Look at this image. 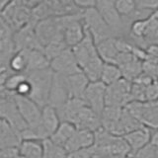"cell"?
<instances>
[{"label": "cell", "mask_w": 158, "mask_h": 158, "mask_svg": "<svg viewBox=\"0 0 158 158\" xmlns=\"http://www.w3.org/2000/svg\"><path fill=\"white\" fill-rule=\"evenodd\" d=\"M22 142L20 132L1 118L0 122V147L1 149L10 147H19Z\"/></svg>", "instance_id": "obj_19"}, {"label": "cell", "mask_w": 158, "mask_h": 158, "mask_svg": "<svg viewBox=\"0 0 158 158\" xmlns=\"http://www.w3.org/2000/svg\"><path fill=\"white\" fill-rule=\"evenodd\" d=\"M127 110L136 118L145 127L158 130V100L154 102H131Z\"/></svg>", "instance_id": "obj_4"}, {"label": "cell", "mask_w": 158, "mask_h": 158, "mask_svg": "<svg viewBox=\"0 0 158 158\" xmlns=\"http://www.w3.org/2000/svg\"><path fill=\"white\" fill-rule=\"evenodd\" d=\"M22 158H43L44 145L40 140H22L19 146Z\"/></svg>", "instance_id": "obj_26"}, {"label": "cell", "mask_w": 158, "mask_h": 158, "mask_svg": "<svg viewBox=\"0 0 158 158\" xmlns=\"http://www.w3.org/2000/svg\"><path fill=\"white\" fill-rule=\"evenodd\" d=\"M106 91L107 85L102 81L90 82L83 97L87 105L100 117L106 108Z\"/></svg>", "instance_id": "obj_9"}, {"label": "cell", "mask_w": 158, "mask_h": 158, "mask_svg": "<svg viewBox=\"0 0 158 158\" xmlns=\"http://www.w3.org/2000/svg\"><path fill=\"white\" fill-rule=\"evenodd\" d=\"M14 158H22V157H21V155H19V156H17V157H14Z\"/></svg>", "instance_id": "obj_41"}, {"label": "cell", "mask_w": 158, "mask_h": 158, "mask_svg": "<svg viewBox=\"0 0 158 158\" xmlns=\"http://www.w3.org/2000/svg\"><path fill=\"white\" fill-rule=\"evenodd\" d=\"M14 94L15 93L1 90L0 114H1L2 120L6 121L21 135V132L28 127V123L24 120L19 111L14 99Z\"/></svg>", "instance_id": "obj_3"}, {"label": "cell", "mask_w": 158, "mask_h": 158, "mask_svg": "<svg viewBox=\"0 0 158 158\" xmlns=\"http://www.w3.org/2000/svg\"><path fill=\"white\" fill-rule=\"evenodd\" d=\"M63 39L68 48H74L85 37L86 28L84 25L82 10L77 13L64 15Z\"/></svg>", "instance_id": "obj_5"}, {"label": "cell", "mask_w": 158, "mask_h": 158, "mask_svg": "<svg viewBox=\"0 0 158 158\" xmlns=\"http://www.w3.org/2000/svg\"><path fill=\"white\" fill-rule=\"evenodd\" d=\"M41 123L44 130L48 133L51 137L60 125L61 120L56 108L49 105L44 106L42 108V116H41Z\"/></svg>", "instance_id": "obj_21"}, {"label": "cell", "mask_w": 158, "mask_h": 158, "mask_svg": "<svg viewBox=\"0 0 158 158\" xmlns=\"http://www.w3.org/2000/svg\"><path fill=\"white\" fill-rule=\"evenodd\" d=\"M25 51L27 52L28 57L27 72L43 70L51 67V60L48 58L43 49H25Z\"/></svg>", "instance_id": "obj_22"}, {"label": "cell", "mask_w": 158, "mask_h": 158, "mask_svg": "<svg viewBox=\"0 0 158 158\" xmlns=\"http://www.w3.org/2000/svg\"><path fill=\"white\" fill-rule=\"evenodd\" d=\"M82 16L85 28L92 35L96 44L109 38H117L96 7L82 10Z\"/></svg>", "instance_id": "obj_2"}, {"label": "cell", "mask_w": 158, "mask_h": 158, "mask_svg": "<svg viewBox=\"0 0 158 158\" xmlns=\"http://www.w3.org/2000/svg\"><path fill=\"white\" fill-rule=\"evenodd\" d=\"M123 78V73L120 67L115 63H107L105 62L101 76V80L105 85H111V84L118 81Z\"/></svg>", "instance_id": "obj_28"}, {"label": "cell", "mask_w": 158, "mask_h": 158, "mask_svg": "<svg viewBox=\"0 0 158 158\" xmlns=\"http://www.w3.org/2000/svg\"><path fill=\"white\" fill-rule=\"evenodd\" d=\"M76 130H77V127L74 126L73 123L69 122H61L58 128L56 131V132H54L49 138H51L56 144H58L65 148V145L67 144V142L70 140L72 135L75 133Z\"/></svg>", "instance_id": "obj_25"}, {"label": "cell", "mask_w": 158, "mask_h": 158, "mask_svg": "<svg viewBox=\"0 0 158 158\" xmlns=\"http://www.w3.org/2000/svg\"><path fill=\"white\" fill-rule=\"evenodd\" d=\"M142 72L151 77L154 80H158V63L145 60L142 62Z\"/></svg>", "instance_id": "obj_34"}, {"label": "cell", "mask_w": 158, "mask_h": 158, "mask_svg": "<svg viewBox=\"0 0 158 158\" xmlns=\"http://www.w3.org/2000/svg\"><path fill=\"white\" fill-rule=\"evenodd\" d=\"M146 60L158 63V44H149L146 48Z\"/></svg>", "instance_id": "obj_37"}, {"label": "cell", "mask_w": 158, "mask_h": 158, "mask_svg": "<svg viewBox=\"0 0 158 158\" xmlns=\"http://www.w3.org/2000/svg\"><path fill=\"white\" fill-rule=\"evenodd\" d=\"M69 99H71V97L70 93H69L66 76L54 73L48 105L56 108L57 110V109L61 108L64 104H66Z\"/></svg>", "instance_id": "obj_12"}, {"label": "cell", "mask_w": 158, "mask_h": 158, "mask_svg": "<svg viewBox=\"0 0 158 158\" xmlns=\"http://www.w3.org/2000/svg\"><path fill=\"white\" fill-rule=\"evenodd\" d=\"M27 80L26 73H11L1 83V90H5L11 93H16L17 89L20 87L22 83Z\"/></svg>", "instance_id": "obj_31"}, {"label": "cell", "mask_w": 158, "mask_h": 158, "mask_svg": "<svg viewBox=\"0 0 158 158\" xmlns=\"http://www.w3.org/2000/svg\"><path fill=\"white\" fill-rule=\"evenodd\" d=\"M35 25L36 23L31 21L14 33L13 39L17 52L25 49H43V47L37 38Z\"/></svg>", "instance_id": "obj_11"}, {"label": "cell", "mask_w": 158, "mask_h": 158, "mask_svg": "<svg viewBox=\"0 0 158 158\" xmlns=\"http://www.w3.org/2000/svg\"><path fill=\"white\" fill-rule=\"evenodd\" d=\"M96 8L116 37H120V34H123L127 27L125 19L120 16L115 8V0H97Z\"/></svg>", "instance_id": "obj_8"}, {"label": "cell", "mask_w": 158, "mask_h": 158, "mask_svg": "<svg viewBox=\"0 0 158 158\" xmlns=\"http://www.w3.org/2000/svg\"><path fill=\"white\" fill-rule=\"evenodd\" d=\"M131 99V82L125 78L107 86L106 91V106L125 108Z\"/></svg>", "instance_id": "obj_7"}, {"label": "cell", "mask_w": 158, "mask_h": 158, "mask_svg": "<svg viewBox=\"0 0 158 158\" xmlns=\"http://www.w3.org/2000/svg\"><path fill=\"white\" fill-rule=\"evenodd\" d=\"M115 64L120 67L123 77L131 82L142 73V61L137 59L132 53L120 52Z\"/></svg>", "instance_id": "obj_14"}, {"label": "cell", "mask_w": 158, "mask_h": 158, "mask_svg": "<svg viewBox=\"0 0 158 158\" xmlns=\"http://www.w3.org/2000/svg\"><path fill=\"white\" fill-rule=\"evenodd\" d=\"M123 137L127 143L128 147H130L131 154H135V153L143 149L148 144H150L152 132L149 128L143 127L138 128L136 131H133L130 133H127V135H126Z\"/></svg>", "instance_id": "obj_17"}, {"label": "cell", "mask_w": 158, "mask_h": 158, "mask_svg": "<svg viewBox=\"0 0 158 158\" xmlns=\"http://www.w3.org/2000/svg\"><path fill=\"white\" fill-rule=\"evenodd\" d=\"M63 16L44 19L37 22L35 25V31H36L37 38L43 48L48 43L53 41L54 39L63 36Z\"/></svg>", "instance_id": "obj_6"}, {"label": "cell", "mask_w": 158, "mask_h": 158, "mask_svg": "<svg viewBox=\"0 0 158 158\" xmlns=\"http://www.w3.org/2000/svg\"><path fill=\"white\" fill-rule=\"evenodd\" d=\"M51 68L54 73L64 76H69L82 71L71 48H67L61 54L53 58L51 61Z\"/></svg>", "instance_id": "obj_10"}, {"label": "cell", "mask_w": 158, "mask_h": 158, "mask_svg": "<svg viewBox=\"0 0 158 158\" xmlns=\"http://www.w3.org/2000/svg\"><path fill=\"white\" fill-rule=\"evenodd\" d=\"M67 48H70L67 47V44L62 36V37H58L56 39H54L53 41L48 43L46 47H44L43 51L46 53L48 58L52 61L53 58H56L59 54H61L64 51H66Z\"/></svg>", "instance_id": "obj_29"}, {"label": "cell", "mask_w": 158, "mask_h": 158, "mask_svg": "<svg viewBox=\"0 0 158 158\" xmlns=\"http://www.w3.org/2000/svg\"><path fill=\"white\" fill-rule=\"evenodd\" d=\"M15 102L28 126L37 125L41 122L42 108L29 97H23L14 94Z\"/></svg>", "instance_id": "obj_15"}, {"label": "cell", "mask_w": 158, "mask_h": 158, "mask_svg": "<svg viewBox=\"0 0 158 158\" xmlns=\"http://www.w3.org/2000/svg\"><path fill=\"white\" fill-rule=\"evenodd\" d=\"M146 102H154L158 100V80H153L147 85L145 91Z\"/></svg>", "instance_id": "obj_35"}, {"label": "cell", "mask_w": 158, "mask_h": 158, "mask_svg": "<svg viewBox=\"0 0 158 158\" xmlns=\"http://www.w3.org/2000/svg\"><path fill=\"white\" fill-rule=\"evenodd\" d=\"M71 49L81 69H83L84 66H86L91 60H93L94 58L99 56L96 43L94 41L92 35L87 29L84 39Z\"/></svg>", "instance_id": "obj_13"}, {"label": "cell", "mask_w": 158, "mask_h": 158, "mask_svg": "<svg viewBox=\"0 0 158 158\" xmlns=\"http://www.w3.org/2000/svg\"><path fill=\"white\" fill-rule=\"evenodd\" d=\"M67 158H94V149L93 147H91L87 148V149H82L68 153Z\"/></svg>", "instance_id": "obj_36"}, {"label": "cell", "mask_w": 158, "mask_h": 158, "mask_svg": "<svg viewBox=\"0 0 158 158\" xmlns=\"http://www.w3.org/2000/svg\"><path fill=\"white\" fill-rule=\"evenodd\" d=\"M67 84L69 88V93H70L71 98H82L84 97L86 89L90 83V80L84 74L83 71L78 72L72 75L66 76Z\"/></svg>", "instance_id": "obj_20"}, {"label": "cell", "mask_w": 158, "mask_h": 158, "mask_svg": "<svg viewBox=\"0 0 158 158\" xmlns=\"http://www.w3.org/2000/svg\"><path fill=\"white\" fill-rule=\"evenodd\" d=\"M143 127L144 126L136 118L133 117L126 108H123L122 116L120 118V120H118L117 126L114 128L112 135L123 137L126 135H127V133H130L133 131H136L138 128Z\"/></svg>", "instance_id": "obj_18"}, {"label": "cell", "mask_w": 158, "mask_h": 158, "mask_svg": "<svg viewBox=\"0 0 158 158\" xmlns=\"http://www.w3.org/2000/svg\"><path fill=\"white\" fill-rule=\"evenodd\" d=\"M96 141L95 132L88 130H79L77 128L75 133L72 135L70 140L65 145V149L68 153L74 151L87 149L94 146Z\"/></svg>", "instance_id": "obj_16"}, {"label": "cell", "mask_w": 158, "mask_h": 158, "mask_svg": "<svg viewBox=\"0 0 158 158\" xmlns=\"http://www.w3.org/2000/svg\"><path fill=\"white\" fill-rule=\"evenodd\" d=\"M104 60L101 58L100 56H98L89 62L86 66H84L82 71L87 76V78L90 80V82H96L101 80L103 68H104Z\"/></svg>", "instance_id": "obj_27"}, {"label": "cell", "mask_w": 158, "mask_h": 158, "mask_svg": "<svg viewBox=\"0 0 158 158\" xmlns=\"http://www.w3.org/2000/svg\"><path fill=\"white\" fill-rule=\"evenodd\" d=\"M44 157L43 158H67L68 152L63 146L56 144L51 138L43 141Z\"/></svg>", "instance_id": "obj_30"}, {"label": "cell", "mask_w": 158, "mask_h": 158, "mask_svg": "<svg viewBox=\"0 0 158 158\" xmlns=\"http://www.w3.org/2000/svg\"><path fill=\"white\" fill-rule=\"evenodd\" d=\"M99 56L107 63H115L120 52L116 44V38H109L96 44Z\"/></svg>", "instance_id": "obj_23"}, {"label": "cell", "mask_w": 158, "mask_h": 158, "mask_svg": "<svg viewBox=\"0 0 158 158\" xmlns=\"http://www.w3.org/2000/svg\"><path fill=\"white\" fill-rule=\"evenodd\" d=\"M150 143L158 148V130L154 131V132L152 133V137H151V142Z\"/></svg>", "instance_id": "obj_39"}, {"label": "cell", "mask_w": 158, "mask_h": 158, "mask_svg": "<svg viewBox=\"0 0 158 158\" xmlns=\"http://www.w3.org/2000/svg\"><path fill=\"white\" fill-rule=\"evenodd\" d=\"M153 14H154V16L158 19V9L156 10V11H154V12H153Z\"/></svg>", "instance_id": "obj_40"}, {"label": "cell", "mask_w": 158, "mask_h": 158, "mask_svg": "<svg viewBox=\"0 0 158 158\" xmlns=\"http://www.w3.org/2000/svg\"><path fill=\"white\" fill-rule=\"evenodd\" d=\"M115 8L123 19L132 17L137 10L136 0H115Z\"/></svg>", "instance_id": "obj_33"}, {"label": "cell", "mask_w": 158, "mask_h": 158, "mask_svg": "<svg viewBox=\"0 0 158 158\" xmlns=\"http://www.w3.org/2000/svg\"><path fill=\"white\" fill-rule=\"evenodd\" d=\"M26 74L28 81L32 86V92L29 98L36 102L41 108H44L48 103L54 72L49 67L43 70L30 71Z\"/></svg>", "instance_id": "obj_1"}, {"label": "cell", "mask_w": 158, "mask_h": 158, "mask_svg": "<svg viewBox=\"0 0 158 158\" xmlns=\"http://www.w3.org/2000/svg\"><path fill=\"white\" fill-rule=\"evenodd\" d=\"M123 109V108L106 106L103 113L101 114V123L104 130L110 133L113 132L114 128L117 126V123L122 116Z\"/></svg>", "instance_id": "obj_24"}, {"label": "cell", "mask_w": 158, "mask_h": 158, "mask_svg": "<svg viewBox=\"0 0 158 158\" xmlns=\"http://www.w3.org/2000/svg\"><path fill=\"white\" fill-rule=\"evenodd\" d=\"M9 67L15 73H26L28 69L27 52L19 51L15 53L9 62Z\"/></svg>", "instance_id": "obj_32"}, {"label": "cell", "mask_w": 158, "mask_h": 158, "mask_svg": "<svg viewBox=\"0 0 158 158\" xmlns=\"http://www.w3.org/2000/svg\"><path fill=\"white\" fill-rule=\"evenodd\" d=\"M73 2L79 10H85L96 7L95 0H73Z\"/></svg>", "instance_id": "obj_38"}]
</instances>
